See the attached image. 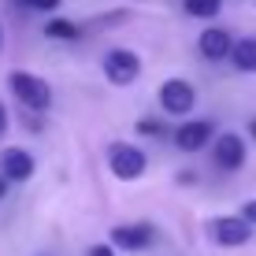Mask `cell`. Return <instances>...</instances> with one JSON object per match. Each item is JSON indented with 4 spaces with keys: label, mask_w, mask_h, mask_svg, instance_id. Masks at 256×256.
I'll return each mask as SVG.
<instances>
[{
    "label": "cell",
    "mask_w": 256,
    "mask_h": 256,
    "mask_svg": "<svg viewBox=\"0 0 256 256\" xmlns=\"http://www.w3.org/2000/svg\"><path fill=\"white\" fill-rule=\"evenodd\" d=\"M112 245H119V249H145V245H152V226L148 223H122L112 230Z\"/></svg>",
    "instance_id": "obj_7"
},
{
    "label": "cell",
    "mask_w": 256,
    "mask_h": 256,
    "mask_svg": "<svg viewBox=\"0 0 256 256\" xmlns=\"http://www.w3.org/2000/svg\"><path fill=\"white\" fill-rule=\"evenodd\" d=\"M193 100H197V93H193V86L182 82V78H171V82L160 86V108L167 116H186L193 108Z\"/></svg>",
    "instance_id": "obj_4"
},
{
    "label": "cell",
    "mask_w": 256,
    "mask_h": 256,
    "mask_svg": "<svg viewBox=\"0 0 256 256\" xmlns=\"http://www.w3.org/2000/svg\"><path fill=\"white\" fill-rule=\"evenodd\" d=\"M45 34H48V38H60V41H74L78 26L67 22V19H52V22H45Z\"/></svg>",
    "instance_id": "obj_12"
},
{
    "label": "cell",
    "mask_w": 256,
    "mask_h": 256,
    "mask_svg": "<svg viewBox=\"0 0 256 256\" xmlns=\"http://www.w3.org/2000/svg\"><path fill=\"white\" fill-rule=\"evenodd\" d=\"M216 164L223 167V171H238V167L245 164V141L238 134H223L216 141Z\"/></svg>",
    "instance_id": "obj_8"
},
{
    "label": "cell",
    "mask_w": 256,
    "mask_h": 256,
    "mask_svg": "<svg viewBox=\"0 0 256 256\" xmlns=\"http://www.w3.org/2000/svg\"><path fill=\"white\" fill-rule=\"evenodd\" d=\"M212 134H216V126H212L208 119H193L186 126H178V134H174V145L182 148V152H197V148H204Z\"/></svg>",
    "instance_id": "obj_6"
},
{
    "label": "cell",
    "mask_w": 256,
    "mask_h": 256,
    "mask_svg": "<svg viewBox=\"0 0 256 256\" xmlns=\"http://www.w3.org/2000/svg\"><path fill=\"white\" fill-rule=\"evenodd\" d=\"M4 190H8V178H4V174H0V197H4Z\"/></svg>",
    "instance_id": "obj_18"
},
{
    "label": "cell",
    "mask_w": 256,
    "mask_h": 256,
    "mask_svg": "<svg viewBox=\"0 0 256 256\" xmlns=\"http://www.w3.org/2000/svg\"><path fill=\"white\" fill-rule=\"evenodd\" d=\"M0 171L12 182H26L34 174V156L22 152V148H8V152H0Z\"/></svg>",
    "instance_id": "obj_9"
},
{
    "label": "cell",
    "mask_w": 256,
    "mask_h": 256,
    "mask_svg": "<svg viewBox=\"0 0 256 256\" xmlns=\"http://www.w3.org/2000/svg\"><path fill=\"white\" fill-rule=\"evenodd\" d=\"M186 12L197 19H212V15H219V0H186Z\"/></svg>",
    "instance_id": "obj_13"
},
{
    "label": "cell",
    "mask_w": 256,
    "mask_h": 256,
    "mask_svg": "<svg viewBox=\"0 0 256 256\" xmlns=\"http://www.w3.org/2000/svg\"><path fill=\"white\" fill-rule=\"evenodd\" d=\"M230 60H234L238 70H245V74H256V38H242V41L234 45Z\"/></svg>",
    "instance_id": "obj_11"
},
{
    "label": "cell",
    "mask_w": 256,
    "mask_h": 256,
    "mask_svg": "<svg viewBox=\"0 0 256 256\" xmlns=\"http://www.w3.org/2000/svg\"><path fill=\"white\" fill-rule=\"evenodd\" d=\"M8 86H12V93L19 96V100H22L30 112H48L52 90H48L45 78L30 74V70H12V74H8Z\"/></svg>",
    "instance_id": "obj_1"
},
{
    "label": "cell",
    "mask_w": 256,
    "mask_h": 256,
    "mask_svg": "<svg viewBox=\"0 0 256 256\" xmlns=\"http://www.w3.org/2000/svg\"><path fill=\"white\" fill-rule=\"evenodd\" d=\"M90 256H116V252H112V245H93Z\"/></svg>",
    "instance_id": "obj_16"
},
{
    "label": "cell",
    "mask_w": 256,
    "mask_h": 256,
    "mask_svg": "<svg viewBox=\"0 0 256 256\" xmlns=\"http://www.w3.org/2000/svg\"><path fill=\"white\" fill-rule=\"evenodd\" d=\"M19 4L34 8V12H52V8H60V0H19Z\"/></svg>",
    "instance_id": "obj_14"
},
{
    "label": "cell",
    "mask_w": 256,
    "mask_h": 256,
    "mask_svg": "<svg viewBox=\"0 0 256 256\" xmlns=\"http://www.w3.org/2000/svg\"><path fill=\"white\" fill-rule=\"evenodd\" d=\"M249 130H252V138H256V122H249Z\"/></svg>",
    "instance_id": "obj_19"
},
{
    "label": "cell",
    "mask_w": 256,
    "mask_h": 256,
    "mask_svg": "<svg viewBox=\"0 0 256 256\" xmlns=\"http://www.w3.org/2000/svg\"><path fill=\"white\" fill-rule=\"evenodd\" d=\"M212 238L219 245H245L252 238V223L245 216H223V219H212Z\"/></svg>",
    "instance_id": "obj_5"
},
{
    "label": "cell",
    "mask_w": 256,
    "mask_h": 256,
    "mask_svg": "<svg viewBox=\"0 0 256 256\" xmlns=\"http://www.w3.org/2000/svg\"><path fill=\"white\" fill-rule=\"evenodd\" d=\"M200 52H204V60H226L234 52V45L238 41H230V34L226 30H219V26H208L204 34H200Z\"/></svg>",
    "instance_id": "obj_10"
},
{
    "label": "cell",
    "mask_w": 256,
    "mask_h": 256,
    "mask_svg": "<svg viewBox=\"0 0 256 256\" xmlns=\"http://www.w3.org/2000/svg\"><path fill=\"white\" fill-rule=\"evenodd\" d=\"M242 216L249 219V223H256V200H245V208H242Z\"/></svg>",
    "instance_id": "obj_15"
},
{
    "label": "cell",
    "mask_w": 256,
    "mask_h": 256,
    "mask_svg": "<svg viewBox=\"0 0 256 256\" xmlns=\"http://www.w3.org/2000/svg\"><path fill=\"white\" fill-rule=\"evenodd\" d=\"M145 152H141L138 145H126V141H116V145L108 148V167H112V174L122 182H130V178H141L145 174Z\"/></svg>",
    "instance_id": "obj_2"
},
{
    "label": "cell",
    "mask_w": 256,
    "mask_h": 256,
    "mask_svg": "<svg viewBox=\"0 0 256 256\" xmlns=\"http://www.w3.org/2000/svg\"><path fill=\"white\" fill-rule=\"evenodd\" d=\"M104 74H108V82H116V86H130L141 74V60L130 48H112L108 56H104Z\"/></svg>",
    "instance_id": "obj_3"
},
{
    "label": "cell",
    "mask_w": 256,
    "mask_h": 256,
    "mask_svg": "<svg viewBox=\"0 0 256 256\" xmlns=\"http://www.w3.org/2000/svg\"><path fill=\"white\" fill-rule=\"evenodd\" d=\"M4 130H8V112H4V104H0V138H4Z\"/></svg>",
    "instance_id": "obj_17"
}]
</instances>
